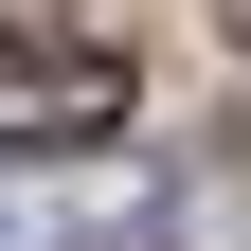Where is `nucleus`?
I'll use <instances>...</instances> for the list:
<instances>
[{
    "mask_svg": "<svg viewBox=\"0 0 251 251\" xmlns=\"http://www.w3.org/2000/svg\"><path fill=\"white\" fill-rule=\"evenodd\" d=\"M108 126H126L108 36H0V144H108Z\"/></svg>",
    "mask_w": 251,
    "mask_h": 251,
    "instance_id": "f257e3e1",
    "label": "nucleus"
},
{
    "mask_svg": "<svg viewBox=\"0 0 251 251\" xmlns=\"http://www.w3.org/2000/svg\"><path fill=\"white\" fill-rule=\"evenodd\" d=\"M233 36H251V0H233Z\"/></svg>",
    "mask_w": 251,
    "mask_h": 251,
    "instance_id": "f03ea898",
    "label": "nucleus"
}]
</instances>
